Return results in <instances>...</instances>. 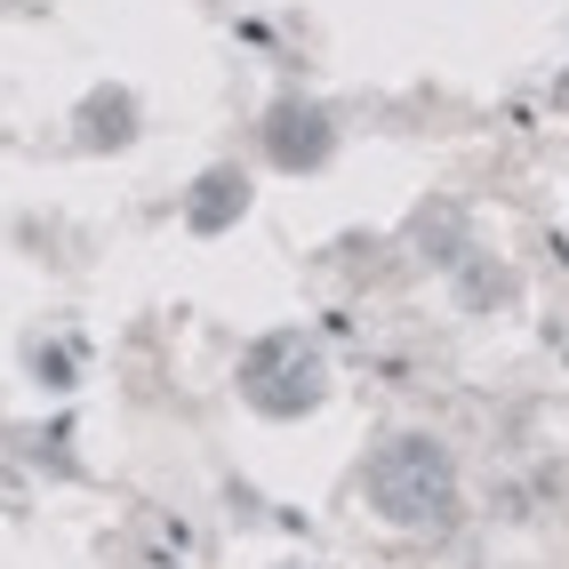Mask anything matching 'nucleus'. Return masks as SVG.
<instances>
[{"instance_id":"nucleus-1","label":"nucleus","mask_w":569,"mask_h":569,"mask_svg":"<svg viewBox=\"0 0 569 569\" xmlns=\"http://www.w3.org/2000/svg\"><path fill=\"white\" fill-rule=\"evenodd\" d=\"M369 506L393 529H441L458 513V473H449V458L426 433H401L369 458Z\"/></svg>"}]
</instances>
